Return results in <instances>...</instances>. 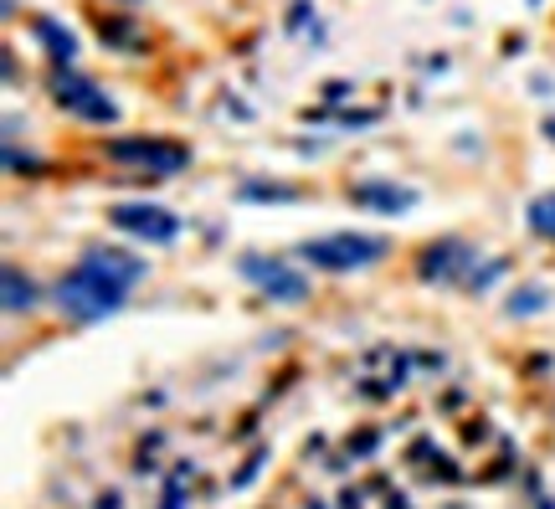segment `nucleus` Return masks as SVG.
Returning a JSON list of instances; mask_svg holds the SVG:
<instances>
[{"mask_svg": "<svg viewBox=\"0 0 555 509\" xmlns=\"http://www.w3.org/2000/svg\"><path fill=\"white\" fill-rule=\"evenodd\" d=\"M386 253H391V242L371 232H330L298 242V257L319 273H360V268H376Z\"/></svg>", "mask_w": 555, "mask_h": 509, "instance_id": "nucleus-1", "label": "nucleus"}, {"mask_svg": "<svg viewBox=\"0 0 555 509\" xmlns=\"http://www.w3.org/2000/svg\"><path fill=\"white\" fill-rule=\"evenodd\" d=\"M103 155L114 165H129L150 180H176L185 165H191V144H180L170 135H119L103 144Z\"/></svg>", "mask_w": 555, "mask_h": 509, "instance_id": "nucleus-2", "label": "nucleus"}, {"mask_svg": "<svg viewBox=\"0 0 555 509\" xmlns=\"http://www.w3.org/2000/svg\"><path fill=\"white\" fill-rule=\"evenodd\" d=\"M52 298H57L62 319H73V325H99V319H108V314L124 309V289H119V283L88 273L82 263L62 278L57 289H52Z\"/></svg>", "mask_w": 555, "mask_h": 509, "instance_id": "nucleus-3", "label": "nucleus"}, {"mask_svg": "<svg viewBox=\"0 0 555 509\" xmlns=\"http://www.w3.org/2000/svg\"><path fill=\"white\" fill-rule=\"evenodd\" d=\"M47 88H52V103L62 114L82 118V124H119V99L88 73H78V67H52Z\"/></svg>", "mask_w": 555, "mask_h": 509, "instance_id": "nucleus-4", "label": "nucleus"}, {"mask_svg": "<svg viewBox=\"0 0 555 509\" xmlns=\"http://www.w3.org/2000/svg\"><path fill=\"white\" fill-rule=\"evenodd\" d=\"M108 221H114L124 237L144 242V247H170V242L185 232V221H180L170 206H155V201H114V206H108Z\"/></svg>", "mask_w": 555, "mask_h": 509, "instance_id": "nucleus-5", "label": "nucleus"}, {"mask_svg": "<svg viewBox=\"0 0 555 509\" xmlns=\"http://www.w3.org/2000/svg\"><path fill=\"white\" fill-rule=\"evenodd\" d=\"M237 273L247 278V283H258L262 298H273V304H304V298H309V278L298 273L294 263H283V257L247 253L237 263Z\"/></svg>", "mask_w": 555, "mask_h": 509, "instance_id": "nucleus-6", "label": "nucleus"}, {"mask_svg": "<svg viewBox=\"0 0 555 509\" xmlns=\"http://www.w3.org/2000/svg\"><path fill=\"white\" fill-rule=\"evenodd\" d=\"M478 253L463 242V237H437L422 247V263H416V273L422 283H463V278L474 273Z\"/></svg>", "mask_w": 555, "mask_h": 509, "instance_id": "nucleus-7", "label": "nucleus"}, {"mask_svg": "<svg viewBox=\"0 0 555 509\" xmlns=\"http://www.w3.org/2000/svg\"><path fill=\"white\" fill-rule=\"evenodd\" d=\"M26 31H31V41L41 47V58L52 62V67H78L82 41H78V31H73L62 16H52V11H31Z\"/></svg>", "mask_w": 555, "mask_h": 509, "instance_id": "nucleus-8", "label": "nucleus"}, {"mask_svg": "<svg viewBox=\"0 0 555 509\" xmlns=\"http://www.w3.org/2000/svg\"><path fill=\"white\" fill-rule=\"evenodd\" d=\"M78 263L88 268V273L119 283L124 294H129L134 283H144V278H150V263H144V257H134V253H124V247H93V253H82Z\"/></svg>", "mask_w": 555, "mask_h": 509, "instance_id": "nucleus-9", "label": "nucleus"}, {"mask_svg": "<svg viewBox=\"0 0 555 509\" xmlns=\"http://www.w3.org/2000/svg\"><path fill=\"white\" fill-rule=\"evenodd\" d=\"M350 201L365 206V212H380V216H406L416 206V191L412 186H397V180L371 176V180H356V186H350Z\"/></svg>", "mask_w": 555, "mask_h": 509, "instance_id": "nucleus-10", "label": "nucleus"}, {"mask_svg": "<svg viewBox=\"0 0 555 509\" xmlns=\"http://www.w3.org/2000/svg\"><path fill=\"white\" fill-rule=\"evenodd\" d=\"M99 41L108 52H144V26L134 11H108L99 16Z\"/></svg>", "mask_w": 555, "mask_h": 509, "instance_id": "nucleus-11", "label": "nucleus"}, {"mask_svg": "<svg viewBox=\"0 0 555 509\" xmlns=\"http://www.w3.org/2000/svg\"><path fill=\"white\" fill-rule=\"evenodd\" d=\"M0 289H5V314L37 309V283L21 273L16 263H5V273H0Z\"/></svg>", "mask_w": 555, "mask_h": 509, "instance_id": "nucleus-12", "label": "nucleus"}, {"mask_svg": "<svg viewBox=\"0 0 555 509\" xmlns=\"http://www.w3.org/2000/svg\"><path fill=\"white\" fill-rule=\"evenodd\" d=\"M551 309V289L545 283H519L515 294H509V304H504V314L509 319H530V314Z\"/></svg>", "mask_w": 555, "mask_h": 509, "instance_id": "nucleus-13", "label": "nucleus"}, {"mask_svg": "<svg viewBox=\"0 0 555 509\" xmlns=\"http://www.w3.org/2000/svg\"><path fill=\"white\" fill-rule=\"evenodd\" d=\"M283 26H288L294 37H309L314 47L324 41V21H319L314 0H294V5H288V16H283Z\"/></svg>", "mask_w": 555, "mask_h": 509, "instance_id": "nucleus-14", "label": "nucleus"}, {"mask_svg": "<svg viewBox=\"0 0 555 509\" xmlns=\"http://www.w3.org/2000/svg\"><path fill=\"white\" fill-rule=\"evenodd\" d=\"M304 191L298 186H283V180H258V176H247L237 186V201H298Z\"/></svg>", "mask_w": 555, "mask_h": 509, "instance_id": "nucleus-15", "label": "nucleus"}, {"mask_svg": "<svg viewBox=\"0 0 555 509\" xmlns=\"http://www.w3.org/2000/svg\"><path fill=\"white\" fill-rule=\"evenodd\" d=\"M525 221H530V232H535V237L555 242V191H540V196H530V206H525Z\"/></svg>", "mask_w": 555, "mask_h": 509, "instance_id": "nucleus-16", "label": "nucleus"}, {"mask_svg": "<svg viewBox=\"0 0 555 509\" xmlns=\"http://www.w3.org/2000/svg\"><path fill=\"white\" fill-rule=\"evenodd\" d=\"M350 93H356L350 82H324V103H345Z\"/></svg>", "mask_w": 555, "mask_h": 509, "instance_id": "nucleus-17", "label": "nucleus"}, {"mask_svg": "<svg viewBox=\"0 0 555 509\" xmlns=\"http://www.w3.org/2000/svg\"><path fill=\"white\" fill-rule=\"evenodd\" d=\"M540 129H545V139H551V144H555V114L545 118V124H540Z\"/></svg>", "mask_w": 555, "mask_h": 509, "instance_id": "nucleus-18", "label": "nucleus"}, {"mask_svg": "<svg viewBox=\"0 0 555 509\" xmlns=\"http://www.w3.org/2000/svg\"><path fill=\"white\" fill-rule=\"evenodd\" d=\"M119 5H124V11H134V5H144V0H119Z\"/></svg>", "mask_w": 555, "mask_h": 509, "instance_id": "nucleus-19", "label": "nucleus"}, {"mask_svg": "<svg viewBox=\"0 0 555 509\" xmlns=\"http://www.w3.org/2000/svg\"><path fill=\"white\" fill-rule=\"evenodd\" d=\"M530 5H540V0H530Z\"/></svg>", "mask_w": 555, "mask_h": 509, "instance_id": "nucleus-20", "label": "nucleus"}]
</instances>
